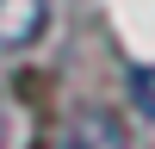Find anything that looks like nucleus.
Segmentation results:
<instances>
[{
	"label": "nucleus",
	"instance_id": "obj_1",
	"mask_svg": "<svg viewBox=\"0 0 155 149\" xmlns=\"http://www.w3.org/2000/svg\"><path fill=\"white\" fill-rule=\"evenodd\" d=\"M50 25V0H0V50L37 44Z\"/></svg>",
	"mask_w": 155,
	"mask_h": 149
},
{
	"label": "nucleus",
	"instance_id": "obj_2",
	"mask_svg": "<svg viewBox=\"0 0 155 149\" xmlns=\"http://www.w3.org/2000/svg\"><path fill=\"white\" fill-rule=\"evenodd\" d=\"M68 149H130V137H124V124L112 112H81L68 131Z\"/></svg>",
	"mask_w": 155,
	"mask_h": 149
},
{
	"label": "nucleus",
	"instance_id": "obj_3",
	"mask_svg": "<svg viewBox=\"0 0 155 149\" xmlns=\"http://www.w3.org/2000/svg\"><path fill=\"white\" fill-rule=\"evenodd\" d=\"M137 93H143V112H155V74H149V68L137 74Z\"/></svg>",
	"mask_w": 155,
	"mask_h": 149
}]
</instances>
